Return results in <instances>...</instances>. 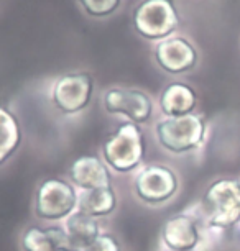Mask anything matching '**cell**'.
Listing matches in <instances>:
<instances>
[{"mask_svg": "<svg viewBox=\"0 0 240 251\" xmlns=\"http://www.w3.org/2000/svg\"><path fill=\"white\" fill-rule=\"evenodd\" d=\"M61 225H63L66 236H68L69 248L78 250V251H82L84 248H87L99 235L104 233L101 222L97 219H94V217L82 214V212H79V210L69 215Z\"/></svg>", "mask_w": 240, "mask_h": 251, "instance_id": "14", "label": "cell"}, {"mask_svg": "<svg viewBox=\"0 0 240 251\" xmlns=\"http://www.w3.org/2000/svg\"><path fill=\"white\" fill-rule=\"evenodd\" d=\"M94 92V80L89 74H66L51 87V100L64 115H78L89 105Z\"/></svg>", "mask_w": 240, "mask_h": 251, "instance_id": "7", "label": "cell"}, {"mask_svg": "<svg viewBox=\"0 0 240 251\" xmlns=\"http://www.w3.org/2000/svg\"><path fill=\"white\" fill-rule=\"evenodd\" d=\"M133 196L148 207H160L176 197L180 177L166 164H143L135 171L132 182Z\"/></svg>", "mask_w": 240, "mask_h": 251, "instance_id": "5", "label": "cell"}, {"mask_svg": "<svg viewBox=\"0 0 240 251\" xmlns=\"http://www.w3.org/2000/svg\"><path fill=\"white\" fill-rule=\"evenodd\" d=\"M155 136L164 151L176 156L199 150L208 136L204 118L196 113L183 117H163L155 125Z\"/></svg>", "mask_w": 240, "mask_h": 251, "instance_id": "3", "label": "cell"}, {"mask_svg": "<svg viewBox=\"0 0 240 251\" xmlns=\"http://www.w3.org/2000/svg\"><path fill=\"white\" fill-rule=\"evenodd\" d=\"M82 251H122V245L115 235L104 231Z\"/></svg>", "mask_w": 240, "mask_h": 251, "instance_id": "18", "label": "cell"}, {"mask_svg": "<svg viewBox=\"0 0 240 251\" xmlns=\"http://www.w3.org/2000/svg\"><path fill=\"white\" fill-rule=\"evenodd\" d=\"M145 151L147 145L142 126L125 122L104 140L101 146V158L114 173L130 174L143 166Z\"/></svg>", "mask_w": 240, "mask_h": 251, "instance_id": "1", "label": "cell"}, {"mask_svg": "<svg viewBox=\"0 0 240 251\" xmlns=\"http://www.w3.org/2000/svg\"><path fill=\"white\" fill-rule=\"evenodd\" d=\"M196 94L189 86L175 82L164 87L158 103L164 117H183L192 113L196 107Z\"/></svg>", "mask_w": 240, "mask_h": 251, "instance_id": "15", "label": "cell"}, {"mask_svg": "<svg viewBox=\"0 0 240 251\" xmlns=\"http://www.w3.org/2000/svg\"><path fill=\"white\" fill-rule=\"evenodd\" d=\"M209 228L227 231L240 224V181L217 179L209 184L201 201Z\"/></svg>", "mask_w": 240, "mask_h": 251, "instance_id": "2", "label": "cell"}, {"mask_svg": "<svg viewBox=\"0 0 240 251\" xmlns=\"http://www.w3.org/2000/svg\"><path fill=\"white\" fill-rule=\"evenodd\" d=\"M59 251H78V250H73V248H63V250H59Z\"/></svg>", "mask_w": 240, "mask_h": 251, "instance_id": "19", "label": "cell"}, {"mask_svg": "<svg viewBox=\"0 0 240 251\" xmlns=\"http://www.w3.org/2000/svg\"><path fill=\"white\" fill-rule=\"evenodd\" d=\"M117 205H119V197H117L114 186L78 192V210L97 220L107 219L109 215H112Z\"/></svg>", "mask_w": 240, "mask_h": 251, "instance_id": "13", "label": "cell"}, {"mask_svg": "<svg viewBox=\"0 0 240 251\" xmlns=\"http://www.w3.org/2000/svg\"><path fill=\"white\" fill-rule=\"evenodd\" d=\"M20 245L23 251H59L69 248L63 225H31L23 230Z\"/></svg>", "mask_w": 240, "mask_h": 251, "instance_id": "12", "label": "cell"}, {"mask_svg": "<svg viewBox=\"0 0 240 251\" xmlns=\"http://www.w3.org/2000/svg\"><path fill=\"white\" fill-rule=\"evenodd\" d=\"M23 141V131L15 113L0 107V166H3Z\"/></svg>", "mask_w": 240, "mask_h": 251, "instance_id": "16", "label": "cell"}, {"mask_svg": "<svg viewBox=\"0 0 240 251\" xmlns=\"http://www.w3.org/2000/svg\"><path fill=\"white\" fill-rule=\"evenodd\" d=\"M135 30L148 40H166L178 26V15L169 0H145L133 15Z\"/></svg>", "mask_w": 240, "mask_h": 251, "instance_id": "6", "label": "cell"}, {"mask_svg": "<svg viewBox=\"0 0 240 251\" xmlns=\"http://www.w3.org/2000/svg\"><path fill=\"white\" fill-rule=\"evenodd\" d=\"M104 110L110 115H124L129 122L145 125L153 117V102L147 92L138 89L115 87L104 94Z\"/></svg>", "mask_w": 240, "mask_h": 251, "instance_id": "8", "label": "cell"}, {"mask_svg": "<svg viewBox=\"0 0 240 251\" xmlns=\"http://www.w3.org/2000/svg\"><path fill=\"white\" fill-rule=\"evenodd\" d=\"M68 181L78 191L112 186L109 166L99 154H82L71 163L68 169Z\"/></svg>", "mask_w": 240, "mask_h": 251, "instance_id": "10", "label": "cell"}, {"mask_svg": "<svg viewBox=\"0 0 240 251\" xmlns=\"http://www.w3.org/2000/svg\"><path fill=\"white\" fill-rule=\"evenodd\" d=\"M81 3L91 15L104 17L119 7L120 0H81Z\"/></svg>", "mask_w": 240, "mask_h": 251, "instance_id": "17", "label": "cell"}, {"mask_svg": "<svg viewBox=\"0 0 240 251\" xmlns=\"http://www.w3.org/2000/svg\"><path fill=\"white\" fill-rule=\"evenodd\" d=\"M160 240L168 251H194L202 240L199 220L189 214L169 217L160 230Z\"/></svg>", "mask_w": 240, "mask_h": 251, "instance_id": "9", "label": "cell"}, {"mask_svg": "<svg viewBox=\"0 0 240 251\" xmlns=\"http://www.w3.org/2000/svg\"><path fill=\"white\" fill-rule=\"evenodd\" d=\"M78 189L68 179L48 177L38 184L33 199V214L38 220L64 222L78 210Z\"/></svg>", "mask_w": 240, "mask_h": 251, "instance_id": "4", "label": "cell"}, {"mask_svg": "<svg viewBox=\"0 0 240 251\" xmlns=\"http://www.w3.org/2000/svg\"><path fill=\"white\" fill-rule=\"evenodd\" d=\"M155 58L161 69L169 74H181L196 64L197 54L194 48L183 38L161 40L155 50Z\"/></svg>", "mask_w": 240, "mask_h": 251, "instance_id": "11", "label": "cell"}]
</instances>
